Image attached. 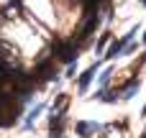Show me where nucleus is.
Returning a JSON list of instances; mask_svg holds the SVG:
<instances>
[{
    "mask_svg": "<svg viewBox=\"0 0 146 138\" xmlns=\"http://www.w3.org/2000/svg\"><path fill=\"white\" fill-rule=\"evenodd\" d=\"M46 110V102H38V105H33L31 110H28V115H26V120H23V128H31L33 123H36V118L41 115Z\"/></svg>",
    "mask_w": 146,
    "mask_h": 138,
    "instance_id": "nucleus-2",
    "label": "nucleus"
},
{
    "mask_svg": "<svg viewBox=\"0 0 146 138\" xmlns=\"http://www.w3.org/2000/svg\"><path fill=\"white\" fill-rule=\"evenodd\" d=\"M141 3H144V5H146V0H141Z\"/></svg>",
    "mask_w": 146,
    "mask_h": 138,
    "instance_id": "nucleus-7",
    "label": "nucleus"
},
{
    "mask_svg": "<svg viewBox=\"0 0 146 138\" xmlns=\"http://www.w3.org/2000/svg\"><path fill=\"white\" fill-rule=\"evenodd\" d=\"M110 74H113V69H105L103 74H98V85H100V90H105V87H108V82H110Z\"/></svg>",
    "mask_w": 146,
    "mask_h": 138,
    "instance_id": "nucleus-5",
    "label": "nucleus"
},
{
    "mask_svg": "<svg viewBox=\"0 0 146 138\" xmlns=\"http://www.w3.org/2000/svg\"><path fill=\"white\" fill-rule=\"evenodd\" d=\"M139 87H141V85H139V79H136V82H131V87H128V90L123 92V97H121V100H131V97H133V95L139 92Z\"/></svg>",
    "mask_w": 146,
    "mask_h": 138,
    "instance_id": "nucleus-6",
    "label": "nucleus"
},
{
    "mask_svg": "<svg viewBox=\"0 0 146 138\" xmlns=\"http://www.w3.org/2000/svg\"><path fill=\"white\" fill-rule=\"evenodd\" d=\"M98 69H100V67H98V64H92V67L80 77V92H85V90L90 87V82H92V77H95V72H98Z\"/></svg>",
    "mask_w": 146,
    "mask_h": 138,
    "instance_id": "nucleus-3",
    "label": "nucleus"
},
{
    "mask_svg": "<svg viewBox=\"0 0 146 138\" xmlns=\"http://www.w3.org/2000/svg\"><path fill=\"white\" fill-rule=\"evenodd\" d=\"M123 46H126L123 41H115V44L108 49V54H105V56H108V59H113V56H121V54H123Z\"/></svg>",
    "mask_w": 146,
    "mask_h": 138,
    "instance_id": "nucleus-4",
    "label": "nucleus"
},
{
    "mask_svg": "<svg viewBox=\"0 0 146 138\" xmlns=\"http://www.w3.org/2000/svg\"><path fill=\"white\" fill-rule=\"evenodd\" d=\"M98 131H103L100 123H77V136L80 138H90L92 133H98Z\"/></svg>",
    "mask_w": 146,
    "mask_h": 138,
    "instance_id": "nucleus-1",
    "label": "nucleus"
},
{
    "mask_svg": "<svg viewBox=\"0 0 146 138\" xmlns=\"http://www.w3.org/2000/svg\"><path fill=\"white\" fill-rule=\"evenodd\" d=\"M144 41H146V33H144Z\"/></svg>",
    "mask_w": 146,
    "mask_h": 138,
    "instance_id": "nucleus-8",
    "label": "nucleus"
}]
</instances>
